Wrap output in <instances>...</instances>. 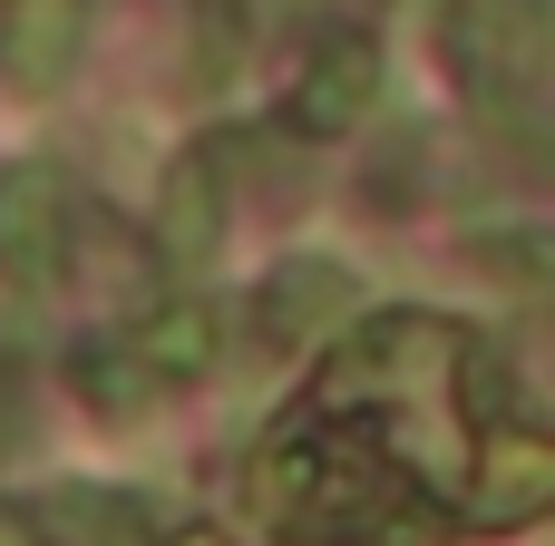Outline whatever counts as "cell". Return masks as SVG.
Returning <instances> with one entry per match:
<instances>
[{
    "instance_id": "1",
    "label": "cell",
    "mask_w": 555,
    "mask_h": 546,
    "mask_svg": "<svg viewBox=\"0 0 555 546\" xmlns=\"http://www.w3.org/2000/svg\"><path fill=\"white\" fill-rule=\"evenodd\" d=\"M439 49L478 107H527L555 78V0H449Z\"/></svg>"
},
{
    "instance_id": "2",
    "label": "cell",
    "mask_w": 555,
    "mask_h": 546,
    "mask_svg": "<svg viewBox=\"0 0 555 546\" xmlns=\"http://www.w3.org/2000/svg\"><path fill=\"white\" fill-rule=\"evenodd\" d=\"M371 98H380V39L351 29V20H332V29L302 49L293 88H283V107H293L302 137H341V127H361Z\"/></svg>"
},
{
    "instance_id": "3",
    "label": "cell",
    "mask_w": 555,
    "mask_h": 546,
    "mask_svg": "<svg viewBox=\"0 0 555 546\" xmlns=\"http://www.w3.org/2000/svg\"><path fill=\"white\" fill-rule=\"evenodd\" d=\"M361 303V274L351 264H332V254H283L273 274H263V293H254V332H263V352H312V342H332V322Z\"/></svg>"
},
{
    "instance_id": "4",
    "label": "cell",
    "mask_w": 555,
    "mask_h": 546,
    "mask_svg": "<svg viewBox=\"0 0 555 546\" xmlns=\"http://www.w3.org/2000/svg\"><path fill=\"white\" fill-rule=\"evenodd\" d=\"M555 508V430H527V420H498L488 449H478V528H527Z\"/></svg>"
},
{
    "instance_id": "5",
    "label": "cell",
    "mask_w": 555,
    "mask_h": 546,
    "mask_svg": "<svg viewBox=\"0 0 555 546\" xmlns=\"http://www.w3.org/2000/svg\"><path fill=\"white\" fill-rule=\"evenodd\" d=\"M156 244L176 274H205L224 254V186H215V147H185L166 166V195H156Z\"/></svg>"
},
{
    "instance_id": "6",
    "label": "cell",
    "mask_w": 555,
    "mask_h": 546,
    "mask_svg": "<svg viewBox=\"0 0 555 546\" xmlns=\"http://www.w3.org/2000/svg\"><path fill=\"white\" fill-rule=\"evenodd\" d=\"M59 225H68V195H59L49 166L0 176V274H10V283L39 293V283L59 274Z\"/></svg>"
},
{
    "instance_id": "7",
    "label": "cell",
    "mask_w": 555,
    "mask_h": 546,
    "mask_svg": "<svg viewBox=\"0 0 555 546\" xmlns=\"http://www.w3.org/2000/svg\"><path fill=\"white\" fill-rule=\"evenodd\" d=\"M215 303L205 293H166L156 313H137V332H127V352H137V371L156 381V391H185V381H205L215 371Z\"/></svg>"
},
{
    "instance_id": "8",
    "label": "cell",
    "mask_w": 555,
    "mask_h": 546,
    "mask_svg": "<svg viewBox=\"0 0 555 546\" xmlns=\"http://www.w3.org/2000/svg\"><path fill=\"white\" fill-rule=\"evenodd\" d=\"M468 264L498 274V283H517V293H555V234L546 225H478Z\"/></svg>"
},
{
    "instance_id": "9",
    "label": "cell",
    "mask_w": 555,
    "mask_h": 546,
    "mask_svg": "<svg viewBox=\"0 0 555 546\" xmlns=\"http://www.w3.org/2000/svg\"><path fill=\"white\" fill-rule=\"evenodd\" d=\"M78 391H88L107 420H137V410L156 401V381L137 371V352H127V342H98V352H78Z\"/></svg>"
},
{
    "instance_id": "10",
    "label": "cell",
    "mask_w": 555,
    "mask_h": 546,
    "mask_svg": "<svg viewBox=\"0 0 555 546\" xmlns=\"http://www.w3.org/2000/svg\"><path fill=\"white\" fill-rule=\"evenodd\" d=\"M0 546H39V537H29V518H20V508H0Z\"/></svg>"
},
{
    "instance_id": "11",
    "label": "cell",
    "mask_w": 555,
    "mask_h": 546,
    "mask_svg": "<svg viewBox=\"0 0 555 546\" xmlns=\"http://www.w3.org/2000/svg\"><path fill=\"white\" fill-rule=\"evenodd\" d=\"M166 546H224V537H215V528H185V537H166Z\"/></svg>"
}]
</instances>
